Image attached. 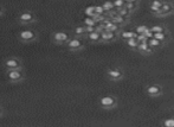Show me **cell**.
<instances>
[{
  "mask_svg": "<svg viewBox=\"0 0 174 127\" xmlns=\"http://www.w3.org/2000/svg\"><path fill=\"white\" fill-rule=\"evenodd\" d=\"M126 7H127L128 10H132V8L134 7V3H129V1H127V4H126Z\"/></svg>",
  "mask_w": 174,
  "mask_h": 127,
  "instance_id": "obj_32",
  "label": "cell"
},
{
  "mask_svg": "<svg viewBox=\"0 0 174 127\" xmlns=\"http://www.w3.org/2000/svg\"><path fill=\"white\" fill-rule=\"evenodd\" d=\"M85 31L90 33V32H94V31H96V26H85Z\"/></svg>",
  "mask_w": 174,
  "mask_h": 127,
  "instance_id": "obj_31",
  "label": "cell"
},
{
  "mask_svg": "<svg viewBox=\"0 0 174 127\" xmlns=\"http://www.w3.org/2000/svg\"><path fill=\"white\" fill-rule=\"evenodd\" d=\"M3 14H4V7L0 5V15H3Z\"/></svg>",
  "mask_w": 174,
  "mask_h": 127,
  "instance_id": "obj_34",
  "label": "cell"
},
{
  "mask_svg": "<svg viewBox=\"0 0 174 127\" xmlns=\"http://www.w3.org/2000/svg\"><path fill=\"white\" fill-rule=\"evenodd\" d=\"M17 20L23 25H28V24H32L33 22H36V17L31 11H23L17 17Z\"/></svg>",
  "mask_w": 174,
  "mask_h": 127,
  "instance_id": "obj_5",
  "label": "cell"
},
{
  "mask_svg": "<svg viewBox=\"0 0 174 127\" xmlns=\"http://www.w3.org/2000/svg\"><path fill=\"white\" fill-rule=\"evenodd\" d=\"M127 44L130 46V48H136V46H139V40L136 38H129Z\"/></svg>",
  "mask_w": 174,
  "mask_h": 127,
  "instance_id": "obj_16",
  "label": "cell"
},
{
  "mask_svg": "<svg viewBox=\"0 0 174 127\" xmlns=\"http://www.w3.org/2000/svg\"><path fill=\"white\" fill-rule=\"evenodd\" d=\"M144 35H146V37H147V38H153V37H154V32H153V31L152 30H146V32H144Z\"/></svg>",
  "mask_w": 174,
  "mask_h": 127,
  "instance_id": "obj_29",
  "label": "cell"
},
{
  "mask_svg": "<svg viewBox=\"0 0 174 127\" xmlns=\"http://www.w3.org/2000/svg\"><path fill=\"white\" fill-rule=\"evenodd\" d=\"M102 6H103V8H104L105 11H111L112 7H114V3H111V1H105Z\"/></svg>",
  "mask_w": 174,
  "mask_h": 127,
  "instance_id": "obj_19",
  "label": "cell"
},
{
  "mask_svg": "<svg viewBox=\"0 0 174 127\" xmlns=\"http://www.w3.org/2000/svg\"><path fill=\"white\" fill-rule=\"evenodd\" d=\"M38 32L35 30H31V29H24V30L19 31V33H18V40L20 43H24V44L35 43L38 40Z\"/></svg>",
  "mask_w": 174,
  "mask_h": 127,
  "instance_id": "obj_1",
  "label": "cell"
},
{
  "mask_svg": "<svg viewBox=\"0 0 174 127\" xmlns=\"http://www.w3.org/2000/svg\"><path fill=\"white\" fill-rule=\"evenodd\" d=\"M122 1H127V0H122Z\"/></svg>",
  "mask_w": 174,
  "mask_h": 127,
  "instance_id": "obj_36",
  "label": "cell"
},
{
  "mask_svg": "<svg viewBox=\"0 0 174 127\" xmlns=\"http://www.w3.org/2000/svg\"><path fill=\"white\" fill-rule=\"evenodd\" d=\"M85 32H86L85 31V26H77V27H75V30H74V33L76 36H78V37L79 36H83Z\"/></svg>",
  "mask_w": 174,
  "mask_h": 127,
  "instance_id": "obj_15",
  "label": "cell"
},
{
  "mask_svg": "<svg viewBox=\"0 0 174 127\" xmlns=\"http://www.w3.org/2000/svg\"><path fill=\"white\" fill-rule=\"evenodd\" d=\"M147 93L149 95H158L159 93H160V88H159L158 86H151V87L147 88Z\"/></svg>",
  "mask_w": 174,
  "mask_h": 127,
  "instance_id": "obj_12",
  "label": "cell"
},
{
  "mask_svg": "<svg viewBox=\"0 0 174 127\" xmlns=\"http://www.w3.org/2000/svg\"><path fill=\"white\" fill-rule=\"evenodd\" d=\"M124 4V1H122V0H115L114 1V6H116V7H122Z\"/></svg>",
  "mask_w": 174,
  "mask_h": 127,
  "instance_id": "obj_30",
  "label": "cell"
},
{
  "mask_svg": "<svg viewBox=\"0 0 174 127\" xmlns=\"http://www.w3.org/2000/svg\"><path fill=\"white\" fill-rule=\"evenodd\" d=\"M127 1H129V3H135V0H127Z\"/></svg>",
  "mask_w": 174,
  "mask_h": 127,
  "instance_id": "obj_35",
  "label": "cell"
},
{
  "mask_svg": "<svg viewBox=\"0 0 174 127\" xmlns=\"http://www.w3.org/2000/svg\"><path fill=\"white\" fill-rule=\"evenodd\" d=\"M148 44H149V46H158L160 45V40H158L156 38H151L149 39V42H148Z\"/></svg>",
  "mask_w": 174,
  "mask_h": 127,
  "instance_id": "obj_20",
  "label": "cell"
},
{
  "mask_svg": "<svg viewBox=\"0 0 174 127\" xmlns=\"http://www.w3.org/2000/svg\"><path fill=\"white\" fill-rule=\"evenodd\" d=\"M84 13L86 14V17H95L96 15V10H95V6H88V7L84 10Z\"/></svg>",
  "mask_w": 174,
  "mask_h": 127,
  "instance_id": "obj_11",
  "label": "cell"
},
{
  "mask_svg": "<svg viewBox=\"0 0 174 127\" xmlns=\"http://www.w3.org/2000/svg\"><path fill=\"white\" fill-rule=\"evenodd\" d=\"M6 78L12 84L21 83L25 80V73L23 69H13V70H6Z\"/></svg>",
  "mask_w": 174,
  "mask_h": 127,
  "instance_id": "obj_2",
  "label": "cell"
},
{
  "mask_svg": "<svg viewBox=\"0 0 174 127\" xmlns=\"http://www.w3.org/2000/svg\"><path fill=\"white\" fill-rule=\"evenodd\" d=\"M163 125L166 127H174V119H167L163 122Z\"/></svg>",
  "mask_w": 174,
  "mask_h": 127,
  "instance_id": "obj_23",
  "label": "cell"
},
{
  "mask_svg": "<svg viewBox=\"0 0 174 127\" xmlns=\"http://www.w3.org/2000/svg\"><path fill=\"white\" fill-rule=\"evenodd\" d=\"M117 8H119V14L122 15V17H123V15H126L128 13L127 7H117Z\"/></svg>",
  "mask_w": 174,
  "mask_h": 127,
  "instance_id": "obj_24",
  "label": "cell"
},
{
  "mask_svg": "<svg viewBox=\"0 0 174 127\" xmlns=\"http://www.w3.org/2000/svg\"><path fill=\"white\" fill-rule=\"evenodd\" d=\"M162 3L161 1H159V0H154L153 3H152V6H151V8L153 10V11H155V12H158V11H160V8L162 7Z\"/></svg>",
  "mask_w": 174,
  "mask_h": 127,
  "instance_id": "obj_13",
  "label": "cell"
},
{
  "mask_svg": "<svg viewBox=\"0 0 174 127\" xmlns=\"http://www.w3.org/2000/svg\"><path fill=\"white\" fill-rule=\"evenodd\" d=\"M83 23L85 24V26H95V25H96V20L94 19L93 17H86V18L83 20Z\"/></svg>",
  "mask_w": 174,
  "mask_h": 127,
  "instance_id": "obj_14",
  "label": "cell"
},
{
  "mask_svg": "<svg viewBox=\"0 0 174 127\" xmlns=\"http://www.w3.org/2000/svg\"><path fill=\"white\" fill-rule=\"evenodd\" d=\"M146 30H147V27L143 26V25H141V26H137V29H136V32H137L139 35H141V33H144V32H146Z\"/></svg>",
  "mask_w": 174,
  "mask_h": 127,
  "instance_id": "obj_26",
  "label": "cell"
},
{
  "mask_svg": "<svg viewBox=\"0 0 174 127\" xmlns=\"http://www.w3.org/2000/svg\"><path fill=\"white\" fill-rule=\"evenodd\" d=\"M108 76L112 80H117L121 77V71L120 70H108Z\"/></svg>",
  "mask_w": 174,
  "mask_h": 127,
  "instance_id": "obj_10",
  "label": "cell"
},
{
  "mask_svg": "<svg viewBox=\"0 0 174 127\" xmlns=\"http://www.w3.org/2000/svg\"><path fill=\"white\" fill-rule=\"evenodd\" d=\"M148 46H149L148 42L140 43V44H139V50H140V51H151V49H149Z\"/></svg>",
  "mask_w": 174,
  "mask_h": 127,
  "instance_id": "obj_17",
  "label": "cell"
},
{
  "mask_svg": "<svg viewBox=\"0 0 174 127\" xmlns=\"http://www.w3.org/2000/svg\"><path fill=\"white\" fill-rule=\"evenodd\" d=\"M95 10H96V14H103L105 11L103 6H95Z\"/></svg>",
  "mask_w": 174,
  "mask_h": 127,
  "instance_id": "obj_25",
  "label": "cell"
},
{
  "mask_svg": "<svg viewBox=\"0 0 174 127\" xmlns=\"http://www.w3.org/2000/svg\"><path fill=\"white\" fill-rule=\"evenodd\" d=\"M136 39H137V40H139L140 43L147 42V40H148V38L146 37V35H144V33H141V35H139L137 37H136Z\"/></svg>",
  "mask_w": 174,
  "mask_h": 127,
  "instance_id": "obj_22",
  "label": "cell"
},
{
  "mask_svg": "<svg viewBox=\"0 0 174 127\" xmlns=\"http://www.w3.org/2000/svg\"><path fill=\"white\" fill-rule=\"evenodd\" d=\"M88 38H89L91 42H98L101 39V32H98V31L90 32V33H88Z\"/></svg>",
  "mask_w": 174,
  "mask_h": 127,
  "instance_id": "obj_9",
  "label": "cell"
},
{
  "mask_svg": "<svg viewBox=\"0 0 174 127\" xmlns=\"http://www.w3.org/2000/svg\"><path fill=\"white\" fill-rule=\"evenodd\" d=\"M152 31H153V32H154V33H156V32H163V29L161 26H158V25H155V26H153L151 29Z\"/></svg>",
  "mask_w": 174,
  "mask_h": 127,
  "instance_id": "obj_27",
  "label": "cell"
},
{
  "mask_svg": "<svg viewBox=\"0 0 174 127\" xmlns=\"http://www.w3.org/2000/svg\"><path fill=\"white\" fill-rule=\"evenodd\" d=\"M100 103L102 107L109 108V107H112V106L115 104V100H114L111 96H103L100 100Z\"/></svg>",
  "mask_w": 174,
  "mask_h": 127,
  "instance_id": "obj_7",
  "label": "cell"
},
{
  "mask_svg": "<svg viewBox=\"0 0 174 127\" xmlns=\"http://www.w3.org/2000/svg\"><path fill=\"white\" fill-rule=\"evenodd\" d=\"M161 11L163 12V13H167V12H169L170 11V6L168 4H163L162 5V7H161Z\"/></svg>",
  "mask_w": 174,
  "mask_h": 127,
  "instance_id": "obj_28",
  "label": "cell"
},
{
  "mask_svg": "<svg viewBox=\"0 0 174 127\" xmlns=\"http://www.w3.org/2000/svg\"><path fill=\"white\" fill-rule=\"evenodd\" d=\"M51 38H52V42L58 44V45H62V44H65L68 40L70 39V36L68 32L65 31H54L52 36H51Z\"/></svg>",
  "mask_w": 174,
  "mask_h": 127,
  "instance_id": "obj_4",
  "label": "cell"
},
{
  "mask_svg": "<svg viewBox=\"0 0 174 127\" xmlns=\"http://www.w3.org/2000/svg\"><path fill=\"white\" fill-rule=\"evenodd\" d=\"M114 37H115V33L114 32H111V31H103V32H101V39H103V40H111V39H114Z\"/></svg>",
  "mask_w": 174,
  "mask_h": 127,
  "instance_id": "obj_8",
  "label": "cell"
},
{
  "mask_svg": "<svg viewBox=\"0 0 174 127\" xmlns=\"http://www.w3.org/2000/svg\"><path fill=\"white\" fill-rule=\"evenodd\" d=\"M3 66L6 70H13V69H24L23 59L17 56H10L5 58L3 62Z\"/></svg>",
  "mask_w": 174,
  "mask_h": 127,
  "instance_id": "obj_3",
  "label": "cell"
},
{
  "mask_svg": "<svg viewBox=\"0 0 174 127\" xmlns=\"http://www.w3.org/2000/svg\"><path fill=\"white\" fill-rule=\"evenodd\" d=\"M154 38H156L158 40H163L165 39V35H163V32H156V33H154Z\"/></svg>",
  "mask_w": 174,
  "mask_h": 127,
  "instance_id": "obj_21",
  "label": "cell"
},
{
  "mask_svg": "<svg viewBox=\"0 0 174 127\" xmlns=\"http://www.w3.org/2000/svg\"><path fill=\"white\" fill-rule=\"evenodd\" d=\"M65 46L70 51H77L83 48V42L79 38H70L65 43Z\"/></svg>",
  "mask_w": 174,
  "mask_h": 127,
  "instance_id": "obj_6",
  "label": "cell"
},
{
  "mask_svg": "<svg viewBox=\"0 0 174 127\" xmlns=\"http://www.w3.org/2000/svg\"><path fill=\"white\" fill-rule=\"evenodd\" d=\"M4 114H5V109H4V107L0 104V119L4 116Z\"/></svg>",
  "mask_w": 174,
  "mask_h": 127,
  "instance_id": "obj_33",
  "label": "cell"
},
{
  "mask_svg": "<svg viewBox=\"0 0 174 127\" xmlns=\"http://www.w3.org/2000/svg\"><path fill=\"white\" fill-rule=\"evenodd\" d=\"M122 37L123 38H126V39H129V38H136L137 36H136V33H134V32H123L122 33Z\"/></svg>",
  "mask_w": 174,
  "mask_h": 127,
  "instance_id": "obj_18",
  "label": "cell"
}]
</instances>
